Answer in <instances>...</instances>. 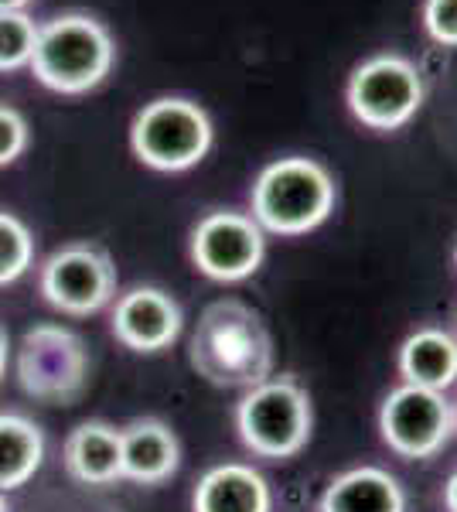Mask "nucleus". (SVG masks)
<instances>
[{
	"mask_svg": "<svg viewBox=\"0 0 457 512\" xmlns=\"http://www.w3.org/2000/svg\"><path fill=\"white\" fill-rule=\"evenodd\" d=\"M454 427H457V410H454Z\"/></svg>",
	"mask_w": 457,
	"mask_h": 512,
	"instance_id": "26",
	"label": "nucleus"
},
{
	"mask_svg": "<svg viewBox=\"0 0 457 512\" xmlns=\"http://www.w3.org/2000/svg\"><path fill=\"white\" fill-rule=\"evenodd\" d=\"M113 335L134 352H161L181 335V308L161 287H134L116 301Z\"/></svg>",
	"mask_w": 457,
	"mask_h": 512,
	"instance_id": "11",
	"label": "nucleus"
},
{
	"mask_svg": "<svg viewBox=\"0 0 457 512\" xmlns=\"http://www.w3.org/2000/svg\"><path fill=\"white\" fill-rule=\"evenodd\" d=\"M21 386L35 400L69 403L76 400L89 376V355L69 328L38 325L24 335L18 359Z\"/></svg>",
	"mask_w": 457,
	"mask_h": 512,
	"instance_id": "9",
	"label": "nucleus"
},
{
	"mask_svg": "<svg viewBox=\"0 0 457 512\" xmlns=\"http://www.w3.org/2000/svg\"><path fill=\"white\" fill-rule=\"evenodd\" d=\"M28 147V120L14 106L0 103V168L14 164Z\"/></svg>",
	"mask_w": 457,
	"mask_h": 512,
	"instance_id": "21",
	"label": "nucleus"
},
{
	"mask_svg": "<svg viewBox=\"0 0 457 512\" xmlns=\"http://www.w3.org/2000/svg\"><path fill=\"white\" fill-rule=\"evenodd\" d=\"M31 0H0V11H24Z\"/></svg>",
	"mask_w": 457,
	"mask_h": 512,
	"instance_id": "24",
	"label": "nucleus"
},
{
	"mask_svg": "<svg viewBox=\"0 0 457 512\" xmlns=\"http://www.w3.org/2000/svg\"><path fill=\"white\" fill-rule=\"evenodd\" d=\"M338 188L331 171L314 158H280L256 175L249 192L253 222L273 236H304L328 222L335 212Z\"/></svg>",
	"mask_w": 457,
	"mask_h": 512,
	"instance_id": "2",
	"label": "nucleus"
},
{
	"mask_svg": "<svg viewBox=\"0 0 457 512\" xmlns=\"http://www.w3.org/2000/svg\"><path fill=\"white\" fill-rule=\"evenodd\" d=\"M116 62L113 35L93 14H58L38 24L31 72L41 86L62 96H82L110 76Z\"/></svg>",
	"mask_w": 457,
	"mask_h": 512,
	"instance_id": "3",
	"label": "nucleus"
},
{
	"mask_svg": "<svg viewBox=\"0 0 457 512\" xmlns=\"http://www.w3.org/2000/svg\"><path fill=\"white\" fill-rule=\"evenodd\" d=\"M212 140L215 130L209 113L185 96L154 99L130 123V147L137 161L164 175L195 168L212 151Z\"/></svg>",
	"mask_w": 457,
	"mask_h": 512,
	"instance_id": "5",
	"label": "nucleus"
},
{
	"mask_svg": "<svg viewBox=\"0 0 457 512\" xmlns=\"http://www.w3.org/2000/svg\"><path fill=\"white\" fill-rule=\"evenodd\" d=\"M0 512H11V506H7V495L0 492Z\"/></svg>",
	"mask_w": 457,
	"mask_h": 512,
	"instance_id": "25",
	"label": "nucleus"
},
{
	"mask_svg": "<svg viewBox=\"0 0 457 512\" xmlns=\"http://www.w3.org/2000/svg\"><path fill=\"white\" fill-rule=\"evenodd\" d=\"M321 512H406V492L400 478L386 468H348L324 489Z\"/></svg>",
	"mask_w": 457,
	"mask_h": 512,
	"instance_id": "14",
	"label": "nucleus"
},
{
	"mask_svg": "<svg viewBox=\"0 0 457 512\" xmlns=\"http://www.w3.org/2000/svg\"><path fill=\"white\" fill-rule=\"evenodd\" d=\"M454 410L444 393L423 386H396L379 407V434L406 461H427L451 441Z\"/></svg>",
	"mask_w": 457,
	"mask_h": 512,
	"instance_id": "7",
	"label": "nucleus"
},
{
	"mask_svg": "<svg viewBox=\"0 0 457 512\" xmlns=\"http://www.w3.org/2000/svg\"><path fill=\"white\" fill-rule=\"evenodd\" d=\"M311 424V396L290 376H270L249 386L236 407V431L243 444L273 461L301 454L311 441Z\"/></svg>",
	"mask_w": 457,
	"mask_h": 512,
	"instance_id": "4",
	"label": "nucleus"
},
{
	"mask_svg": "<svg viewBox=\"0 0 457 512\" xmlns=\"http://www.w3.org/2000/svg\"><path fill=\"white\" fill-rule=\"evenodd\" d=\"M423 28L444 48H457V0H423Z\"/></svg>",
	"mask_w": 457,
	"mask_h": 512,
	"instance_id": "20",
	"label": "nucleus"
},
{
	"mask_svg": "<svg viewBox=\"0 0 457 512\" xmlns=\"http://www.w3.org/2000/svg\"><path fill=\"white\" fill-rule=\"evenodd\" d=\"M444 506H447V512H457V468L444 485Z\"/></svg>",
	"mask_w": 457,
	"mask_h": 512,
	"instance_id": "22",
	"label": "nucleus"
},
{
	"mask_svg": "<svg viewBox=\"0 0 457 512\" xmlns=\"http://www.w3.org/2000/svg\"><path fill=\"white\" fill-rule=\"evenodd\" d=\"M116 291V267L99 246L72 243L55 250L41 267V294L62 315H93Z\"/></svg>",
	"mask_w": 457,
	"mask_h": 512,
	"instance_id": "10",
	"label": "nucleus"
},
{
	"mask_svg": "<svg viewBox=\"0 0 457 512\" xmlns=\"http://www.w3.org/2000/svg\"><path fill=\"white\" fill-rule=\"evenodd\" d=\"M65 468L82 485H110L123 478L120 431L103 420H86L65 441Z\"/></svg>",
	"mask_w": 457,
	"mask_h": 512,
	"instance_id": "15",
	"label": "nucleus"
},
{
	"mask_svg": "<svg viewBox=\"0 0 457 512\" xmlns=\"http://www.w3.org/2000/svg\"><path fill=\"white\" fill-rule=\"evenodd\" d=\"M454 263H457V250H454Z\"/></svg>",
	"mask_w": 457,
	"mask_h": 512,
	"instance_id": "27",
	"label": "nucleus"
},
{
	"mask_svg": "<svg viewBox=\"0 0 457 512\" xmlns=\"http://www.w3.org/2000/svg\"><path fill=\"white\" fill-rule=\"evenodd\" d=\"M38 24L28 11H0V72H18L31 65Z\"/></svg>",
	"mask_w": 457,
	"mask_h": 512,
	"instance_id": "18",
	"label": "nucleus"
},
{
	"mask_svg": "<svg viewBox=\"0 0 457 512\" xmlns=\"http://www.w3.org/2000/svg\"><path fill=\"white\" fill-rule=\"evenodd\" d=\"M191 366L215 386H256L273 376V338L260 311L222 297L202 311L191 335Z\"/></svg>",
	"mask_w": 457,
	"mask_h": 512,
	"instance_id": "1",
	"label": "nucleus"
},
{
	"mask_svg": "<svg viewBox=\"0 0 457 512\" xmlns=\"http://www.w3.org/2000/svg\"><path fill=\"white\" fill-rule=\"evenodd\" d=\"M273 495L267 478L256 472L253 465H226L209 468L195 485L191 495V512H270Z\"/></svg>",
	"mask_w": 457,
	"mask_h": 512,
	"instance_id": "12",
	"label": "nucleus"
},
{
	"mask_svg": "<svg viewBox=\"0 0 457 512\" xmlns=\"http://www.w3.org/2000/svg\"><path fill=\"white\" fill-rule=\"evenodd\" d=\"M35 260V239L18 216L0 212V287L14 284L31 270Z\"/></svg>",
	"mask_w": 457,
	"mask_h": 512,
	"instance_id": "19",
	"label": "nucleus"
},
{
	"mask_svg": "<svg viewBox=\"0 0 457 512\" xmlns=\"http://www.w3.org/2000/svg\"><path fill=\"white\" fill-rule=\"evenodd\" d=\"M403 383L423 390H451L457 383V338L444 328H420L400 345Z\"/></svg>",
	"mask_w": 457,
	"mask_h": 512,
	"instance_id": "16",
	"label": "nucleus"
},
{
	"mask_svg": "<svg viewBox=\"0 0 457 512\" xmlns=\"http://www.w3.org/2000/svg\"><path fill=\"white\" fill-rule=\"evenodd\" d=\"M263 256H267V233L246 212L215 209L191 229V263L198 274L219 284L253 277Z\"/></svg>",
	"mask_w": 457,
	"mask_h": 512,
	"instance_id": "8",
	"label": "nucleus"
},
{
	"mask_svg": "<svg viewBox=\"0 0 457 512\" xmlns=\"http://www.w3.org/2000/svg\"><path fill=\"white\" fill-rule=\"evenodd\" d=\"M123 441V478L140 485H161L178 472L181 448L164 420L144 417L120 431Z\"/></svg>",
	"mask_w": 457,
	"mask_h": 512,
	"instance_id": "13",
	"label": "nucleus"
},
{
	"mask_svg": "<svg viewBox=\"0 0 457 512\" xmlns=\"http://www.w3.org/2000/svg\"><path fill=\"white\" fill-rule=\"evenodd\" d=\"M352 117L369 130H400L423 106V76L410 59L382 52L352 72L345 89Z\"/></svg>",
	"mask_w": 457,
	"mask_h": 512,
	"instance_id": "6",
	"label": "nucleus"
},
{
	"mask_svg": "<svg viewBox=\"0 0 457 512\" xmlns=\"http://www.w3.org/2000/svg\"><path fill=\"white\" fill-rule=\"evenodd\" d=\"M7 359H11V342H7V332L0 328V379L7 373Z\"/></svg>",
	"mask_w": 457,
	"mask_h": 512,
	"instance_id": "23",
	"label": "nucleus"
},
{
	"mask_svg": "<svg viewBox=\"0 0 457 512\" xmlns=\"http://www.w3.org/2000/svg\"><path fill=\"white\" fill-rule=\"evenodd\" d=\"M45 437L35 420L21 414H0V492L21 489L41 468Z\"/></svg>",
	"mask_w": 457,
	"mask_h": 512,
	"instance_id": "17",
	"label": "nucleus"
}]
</instances>
